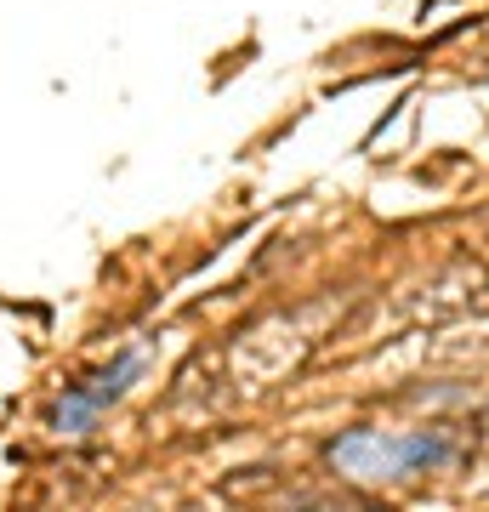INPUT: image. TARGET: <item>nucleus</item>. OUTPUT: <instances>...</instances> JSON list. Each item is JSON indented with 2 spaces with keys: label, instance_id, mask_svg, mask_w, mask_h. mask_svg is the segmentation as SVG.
<instances>
[{
  "label": "nucleus",
  "instance_id": "obj_3",
  "mask_svg": "<svg viewBox=\"0 0 489 512\" xmlns=\"http://www.w3.org/2000/svg\"><path fill=\"white\" fill-rule=\"evenodd\" d=\"M319 512H347V507H319Z\"/></svg>",
  "mask_w": 489,
  "mask_h": 512
},
{
  "label": "nucleus",
  "instance_id": "obj_1",
  "mask_svg": "<svg viewBox=\"0 0 489 512\" xmlns=\"http://www.w3.org/2000/svg\"><path fill=\"white\" fill-rule=\"evenodd\" d=\"M330 467L353 484H399L416 473H438L455 461V444L438 427H410V433H381V427H347L330 439Z\"/></svg>",
  "mask_w": 489,
  "mask_h": 512
},
{
  "label": "nucleus",
  "instance_id": "obj_2",
  "mask_svg": "<svg viewBox=\"0 0 489 512\" xmlns=\"http://www.w3.org/2000/svg\"><path fill=\"white\" fill-rule=\"evenodd\" d=\"M143 370H148V353L143 348L114 353V365L91 370V376H80V382L63 387V399H57V410H52V427L63 433V439H86L91 427L103 421V410L131 393V382H137Z\"/></svg>",
  "mask_w": 489,
  "mask_h": 512
}]
</instances>
